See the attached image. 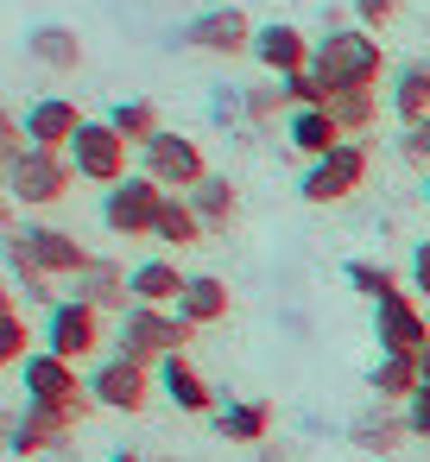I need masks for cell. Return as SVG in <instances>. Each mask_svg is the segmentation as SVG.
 I'll use <instances>...</instances> for the list:
<instances>
[{
	"mask_svg": "<svg viewBox=\"0 0 430 462\" xmlns=\"http://www.w3.org/2000/svg\"><path fill=\"white\" fill-rule=\"evenodd\" d=\"M159 393H165L178 411H190V418H209V411H215V386L190 367V355H165V361H159Z\"/></svg>",
	"mask_w": 430,
	"mask_h": 462,
	"instance_id": "d6986e66",
	"label": "cell"
},
{
	"mask_svg": "<svg viewBox=\"0 0 430 462\" xmlns=\"http://www.w3.org/2000/svg\"><path fill=\"white\" fill-rule=\"evenodd\" d=\"M20 386H26V405H45V411H64L70 424H83L89 418V380H77V361H64V355H51V348H39L26 367H20Z\"/></svg>",
	"mask_w": 430,
	"mask_h": 462,
	"instance_id": "5b68a950",
	"label": "cell"
},
{
	"mask_svg": "<svg viewBox=\"0 0 430 462\" xmlns=\"http://www.w3.org/2000/svg\"><path fill=\"white\" fill-rule=\"evenodd\" d=\"M26 51H32L45 70H58V77H77V70H83V39H77L70 26H58V20L32 26V32H26Z\"/></svg>",
	"mask_w": 430,
	"mask_h": 462,
	"instance_id": "cb8c5ba5",
	"label": "cell"
},
{
	"mask_svg": "<svg viewBox=\"0 0 430 462\" xmlns=\"http://www.w3.org/2000/svg\"><path fill=\"white\" fill-rule=\"evenodd\" d=\"M77 134H83V115H77L70 96H39V102L26 108V140H32V146H45V152H70Z\"/></svg>",
	"mask_w": 430,
	"mask_h": 462,
	"instance_id": "ac0fdd59",
	"label": "cell"
},
{
	"mask_svg": "<svg viewBox=\"0 0 430 462\" xmlns=\"http://www.w3.org/2000/svg\"><path fill=\"white\" fill-rule=\"evenodd\" d=\"M348 7H354V20H361L367 32H386V26L398 20V7H405V0H348Z\"/></svg>",
	"mask_w": 430,
	"mask_h": 462,
	"instance_id": "e575fe53",
	"label": "cell"
},
{
	"mask_svg": "<svg viewBox=\"0 0 430 462\" xmlns=\"http://www.w3.org/2000/svg\"><path fill=\"white\" fill-rule=\"evenodd\" d=\"M367 386H373V399L405 405V399L424 386V367H417V355H380V361H373V374H367Z\"/></svg>",
	"mask_w": 430,
	"mask_h": 462,
	"instance_id": "484cf974",
	"label": "cell"
},
{
	"mask_svg": "<svg viewBox=\"0 0 430 462\" xmlns=\"http://www.w3.org/2000/svg\"><path fill=\"white\" fill-rule=\"evenodd\" d=\"M140 171L146 178H159L165 190H178V197H190L203 178H209V165H203V146L197 140H184V134H159V140H146L140 146Z\"/></svg>",
	"mask_w": 430,
	"mask_h": 462,
	"instance_id": "8fae6325",
	"label": "cell"
},
{
	"mask_svg": "<svg viewBox=\"0 0 430 462\" xmlns=\"http://www.w3.org/2000/svg\"><path fill=\"white\" fill-rule=\"evenodd\" d=\"M215 430L228 443H266L272 437V405L266 399H234V405L215 411Z\"/></svg>",
	"mask_w": 430,
	"mask_h": 462,
	"instance_id": "4316f807",
	"label": "cell"
},
{
	"mask_svg": "<svg viewBox=\"0 0 430 462\" xmlns=\"http://www.w3.org/2000/svg\"><path fill=\"white\" fill-rule=\"evenodd\" d=\"M190 203H197V216H203L209 235H228V228L241 222V184H234V178H215V171H209V178L190 190Z\"/></svg>",
	"mask_w": 430,
	"mask_h": 462,
	"instance_id": "d4e9b609",
	"label": "cell"
},
{
	"mask_svg": "<svg viewBox=\"0 0 430 462\" xmlns=\"http://www.w3.org/2000/svg\"><path fill=\"white\" fill-rule=\"evenodd\" d=\"M146 462H178V456H146Z\"/></svg>",
	"mask_w": 430,
	"mask_h": 462,
	"instance_id": "60d3db41",
	"label": "cell"
},
{
	"mask_svg": "<svg viewBox=\"0 0 430 462\" xmlns=\"http://www.w3.org/2000/svg\"><path fill=\"white\" fill-rule=\"evenodd\" d=\"M285 96H291V108H329V102H335V89H329L316 70H297V77H285Z\"/></svg>",
	"mask_w": 430,
	"mask_h": 462,
	"instance_id": "836d02e7",
	"label": "cell"
},
{
	"mask_svg": "<svg viewBox=\"0 0 430 462\" xmlns=\"http://www.w3.org/2000/svg\"><path fill=\"white\" fill-rule=\"evenodd\" d=\"M89 399L102 405V411H146L152 405V393H159V367H146V361H127V355H102L89 374Z\"/></svg>",
	"mask_w": 430,
	"mask_h": 462,
	"instance_id": "8992f818",
	"label": "cell"
},
{
	"mask_svg": "<svg viewBox=\"0 0 430 462\" xmlns=\"http://www.w3.org/2000/svg\"><path fill=\"white\" fill-rule=\"evenodd\" d=\"M348 285H354L367 304H380V298H392V291H398L392 266H380V260H348Z\"/></svg>",
	"mask_w": 430,
	"mask_h": 462,
	"instance_id": "1f68e13d",
	"label": "cell"
},
{
	"mask_svg": "<svg viewBox=\"0 0 430 462\" xmlns=\"http://www.w3.org/2000/svg\"><path fill=\"white\" fill-rule=\"evenodd\" d=\"M7 260L14 266H32V273H45V279H77L96 254L70 235V228H45V222H14L7 228Z\"/></svg>",
	"mask_w": 430,
	"mask_h": 462,
	"instance_id": "3957f363",
	"label": "cell"
},
{
	"mask_svg": "<svg viewBox=\"0 0 430 462\" xmlns=\"http://www.w3.org/2000/svg\"><path fill=\"white\" fill-rule=\"evenodd\" d=\"M279 115H291L285 83H253V89H247V121H253V127H272Z\"/></svg>",
	"mask_w": 430,
	"mask_h": 462,
	"instance_id": "d6a6232c",
	"label": "cell"
},
{
	"mask_svg": "<svg viewBox=\"0 0 430 462\" xmlns=\"http://www.w3.org/2000/svg\"><path fill=\"white\" fill-rule=\"evenodd\" d=\"M386 108H392V115H398L405 127L430 121V64H424V58H411V64H398V70H392Z\"/></svg>",
	"mask_w": 430,
	"mask_h": 462,
	"instance_id": "603a6c76",
	"label": "cell"
},
{
	"mask_svg": "<svg viewBox=\"0 0 430 462\" xmlns=\"http://www.w3.org/2000/svg\"><path fill=\"white\" fill-rule=\"evenodd\" d=\"M285 140H291V146L316 165V159H329L348 134L335 127V115H329V108H291V115H285Z\"/></svg>",
	"mask_w": 430,
	"mask_h": 462,
	"instance_id": "ffe728a7",
	"label": "cell"
},
{
	"mask_svg": "<svg viewBox=\"0 0 430 462\" xmlns=\"http://www.w3.org/2000/svg\"><path fill=\"white\" fill-rule=\"evenodd\" d=\"M424 203H430V171H424Z\"/></svg>",
	"mask_w": 430,
	"mask_h": 462,
	"instance_id": "b9f144b4",
	"label": "cell"
},
{
	"mask_svg": "<svg viewBox=\"0 0 430 462\" xmlns=\"http://www.w3.org/2000/svg\"><path fill=\"white\" fill-rule=\"evenodd\" d=\"M77 298H83V304H96V310L127 317V310H133V266H121V260L96 254V260L77 273Z\"/></svg>",
	"mask_w": 430,
	"mask_h": 462,
	"instance_id": "2e32d148",
	"label": "cell"
},
{
	"mask_svg": "<svg viewBox=\"0 0 430 462\" xmlns=\"http://www.w3.org/2000/svg\"><path fill=\"white\" fill-rule=\"evenodd\" d=\"M102 342H108V336H102V310H96V304H83V298H58V304L45 310V336H39V348H51V355H64V361H89Z\"/></svg>",
	"mask_w": 430,
	"mask_h": 462,
	"instance_id": "30bf717a",
	"label": "cell"
},
{
	"mask_svg": "<svg viewBox=\"0 0 430 462\" xmlns=\"http://www.w3.org/2000/svg\"><path fill=\"white\" fill-rule=\"evenodd\" d=\"M398 159L417 165V171H430V121H417V127L398 134Z\"/></svg>",
	"mask_w": 430,
	"mask_h": 462,
	"instance_id": "d590c367",
	"label": "cell"
},
{
	"mask_svg": "<svg viewBox=\"0 0 430 462\" xmlns=\"http://www.w3.org/2000/svg\"><path fill=\"white\" fill-rule=\"evenodd\" d=\"M108 462H146V456H133V449H114V456H108Z\"/></svg>",
	"mask_w": 430,
	"mask_h": 462,
	"instance_id": "f35d334b",
	"label": "cell"
},
{
	"mask_svg": "<svg viewBox=\"0 0 430 462\" xmlns=\"http://www.w3.org/2000/svg\"><path fill=\"white\" fill-rule=\"evenodd\" d=\"M108 121H114V134H121L127 146H146V140H159V134H165V127H159V108H152L146 96L114 102V108H108Z\"/></svg>",
	"mask_w": 430,
	"mask_h": 462,
	"instance_id": "f546056e",
	"label": "cell"
},
{
	"mask_svg": "<svg viewBox=\"0 0 430 462\" xmlns=\"http://www.w3.org/2000/svg\"><path fill=\"white\" fill-rule=\"evenodd\" d=\"M203 235H209V228H203L197 203L171 190V197H165V209H159V235H152V241H165V247H197Z\"/></svg>",
	"mask_w": 430,
	"mask_h": 462,
	"instance_id": "f1b7e54d",
	"label": "cell"
},
{
	"mask_svg": "<svg viewBox=\"0 0 430 462\" xmlns=\"http://www.w3.org/2000/svg\"><path fill=\"white\" fill-rule=\"evenodd\" d=\"M228 304H234L228 279H215V273H190V285H184V298H178V317H184L190 329H209V323L228 317Z\"/></svg>",
	"mask_w": 430,
	"mask_h": 462,
	"instance_id": "7402d4cb",
	"label": "cell"
},
{
	"mask_svg": "<svg viewBox=\"0 0 430 462\" xmlns=\"http://www.w3.org/2000/svg\"><path fill=\"white\" fill-rule=\"evenodd\" d=\"M335 96L342 89H373L380 83V70H386V51H380V32H367V26H329L323 39H316V64H310Z\"/></svg>",
	"mask_w": 430,
	"mask_h": 462,
	"instance_id": "6da1fadb",
	"label": "cell"
},
{
	"mask_svg": "<svg viewBox=\"0 0 430 462\" xmlns=\"http://www.w3.org/2000/svg\"><path fill=\"white\" fill-rule=\"evenodd\" d=\"M417 367H424V386H430V348H424V355H417Z\"/></svg>",
	"mask_w": 430,
	"mask_h": 462,
	"instance_id": "ab89813d",
	"label": "cell"
},
{
	"mask_svg": "<svg viewBox=\"0 0 430 462\" xmlns=\"http://www.w3.org/2000/svg\"><path fill=\"white\" fill-rule=\"evenodd\" d=\"M184 285H190V273H184L178 260H165V254H152V260L133 266V304H159V310H171V304L184 298Z\"/></svg>",
	"mask_w": 430,
	"mask_h": 462,
	"instance_id": "44dd1931",
	"label": "cell"
},
{
	"mask_svg": "<svg viewBox=\"0 0 430 462\" xmlns=\"http://www.w3.org/2000/svg\"><path fill=\"white\" fill-rule=\"evenodd\" d=\"M70 171L83 178V184H102V190H114L121 178H133L127 171V140L114 134V121H83V134L70 140Z\"/></svg>",
	"mask_w": 430,
	"mask_h": 462,
	"instance_id": "ba28073f",
	"label": "cell"
},
{
	"mask_svg": "<svg viewBox=\"0 0 430 462\" xmlns=\"http://www.w3.org/2000/svg\"><path fill=\"white\" fill-rule=\"evenodd\" d=\"M329 115H335V127H342L348 140H361V134L380 121V96H373V89H342V96L329 102Z\"/></svg>",
	"mask_w": 430,
	"mask_h": 462,
	"instance_id": "4dcf8cb0",
	"label": "cell"
},
{
	"mask_svg": "<svg viewBox=\"0 0 430 462\" xmlns=\"http://www.w3.org/2000/svg\"><path fill=\"white\" fill-rule=\"evenodd\" d=\"M39 348H32V329H26V317H20V298L14 291H0V367H26Z\"/></svg>",
	"mask_w": 430,
	"mask_h": 462,
	"instance_id": "83f0119b",
	"label": "cell"
},
{
	"mask_svg": "<svg viewBox=\"0 0 430 462\" xmlns=\"http://www.w3.org/2000/svg\"><path fill=\"white\" fill-rule=\"evenodd\" d=\"M405 437H411V424H405V405H392V399H367V405L348 418V443H354V449L392 456V449H405Z\"/></svg>",
	"mask_w": 430,
	"mask_h": 462,
	"instance_id": "9a60e30c",
	"label": "cell"
},
{
	"mask_svg": "<svg viewBox=\"0 0 430 462\" xmlns=\"http://www.w3.org/2000/svg\"><path fill=\"white\" fill-rule=\"evenodd\" d=\"M411 291H430V241L411 247Z\"/></svg>",
	"mask_w": 430,
	"mask_h": 462,
	"instance_id": "74e56055",
	"label": "cell"
},
{
	"mask_svg": "<svg viewBox=\"0 0 430 462\" xmlns=\"http://www.w3.org/2000/svg\"><path fill=\"white\" fill-rule=\"evenodd\" d=\"M70 184H77L70 159H64V152H45V146L20 152V159L7 165V203H26V209L64 203V197H70Z\"/></svg>",
	"mask_w": 430,
	"mask_h": 462,
	"instance_id": "52a82bcc",
	"label": "cell"
},
{
	"mask_svg": "<svg viewBox=\"0 0 430 462\" xmlns=\"http://www.w3.org/2000/svg\"><path fill=\"white\" fill-rule=\"evenodd\" d=\"M190 323L178 317V310H159V304H133L121 323H114V355H127V361H146V367H159L165 355H184L190 348Z\"/></svg>",
	"mask_w": 430,
	"mask_h": 462,
	"instance_id": "7a4b0ae2",
	"label": "cell"
},
{
	"mask_svg": "<svg viewBox=\"0 0 430 462\" xmlns=\"http://www.w3.org/2000/svg\"><path fill=\"white\" fill-rule=\"evenodd\" d=\"M253 58H260V70L272 83H285V77H297V70L316 64V39L304 26H291V20H272V26L253 32Z\"/></svg>",
	"mask_w": 430,
	"mask_h": 462,
	"instance_id": "5bb4252c",
	"label": "cell"
},
{
	"mask_svg": "<svg viewBox=\"0 0 430 462\" xmlns=\"http://www.w3.org/2000/svg\"><path fill=\"white\" fill-rule=\"evenodd\" d=\"M373 342L380 355H424L430 348V310H417L411 291H392L373 304Z\"/></svg>",
	"mask_w": 430,
	"mask_h": 462,
	"instance_id": "7c38bea8",
	"label": "cell"
},
{
	"mask_svg": "<svg viewBox=\"0 0 430 462\" xmlns=\"http://www.w3.org/2000/svg\"><path fill=\"white\" fill-rule=\"evenodd\" d=\"M165 197H171V190H165L159 178L133 171V178H121L114 190H102V228H108L114 241H152Z\"/></svg>",
	"mask_w": 430,
	"mask_h": 462,
	"instance_id": "277c9868",
	"label": "cell"
},
{
	"mask_svg": "<svg viewBox=\"0 0 430 462\" xmlns=\"http://www.w3.org/2000/svg\"><path fill=\"white\" fill-rule=\"evenodd\" d=\"M253 32L241 7H203L190 26H184V45L190 51H209V58H253Z\"/></svg>",
	"mask_w": 430,
	"mask_h": 462,
	"instance_id": "4fadbf2b",
	"label": "cell"
},
{
	"mask_svg": "<svg viewBox=\"0 0 430 462\" xmlns=\"http://www.w3.org/2000/svg\"><path fill=\"white\" fill-rule=\"evenodd\" d=\"M367 171H373L367 146H361V140H342L329 159H316V165L304 171L297 197H304V203H316V209H323V203H348V197L367 184Z\"/></svg>",
	"mask_w": 430,
	"mask_h": 462,
	"instance_id": "9c48e42d",
	"label": "cell"
},
{
	"mask_svg": "<svg viewBox=\"0 0 430 462\" xmlns=\"http://www.w3.org/2000/svg\"><path fill=\"white\" fill-rule=\"evenodd\" d=\"M405 424H411V437L430 443V386H417V393L405 399Z\"/></svg>",
	"mask_w": 430,
	"mask_h": 462,
	"instance_id": "8d00e7d4",
	"label": "cell"
},
{
	"mask_svg": "<svg viewBox=\"0 0 430 462\" xmlns=\"http://www.w3.org/2000/svg\"><path fill=\"white\" fill-rule=\"evenodd\" d=\"M70 418L64 411H45V405H20L14 418H7V449L14 456H45V449H64L70 443Z\"/></svg>",
	"mask_w": 430,
	"mask_h": 462,
	"instance_id": "e0dca14e",
	"label": "cell"
}]
</instances>
